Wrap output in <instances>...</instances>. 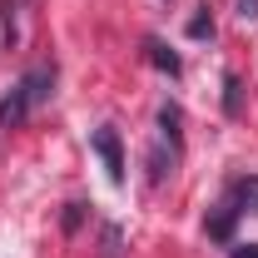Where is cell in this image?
I'll return each mask as SVG.
<instances>
[{
  "label": "cell",
  "instance_id": "obj_1",
  "mask_svg": "<svg viewBox=\"0 0 258 258\" xmlns=\"http://www.w3.org/2000/svg\"><path fill=\"white\" fill-rule=\"evenodd\" d=\"M50 95H55V64H35L30 75H20L15 90L0 99V129L25 124V114H30L35 104H45Z\"/></svg>",
  "mask_w": 258,
  "mask_h": 258
},
{
  "label": "cell",
  "instance_id": "obj_2",
  "mask_svg": "<svg viewBox=\"0 0 258 258\" xmlns=\"http://www.w3.org/2000/svg\"><path fill=\"white\" fill-rule=\"evenodd\" d=\"M95 154L104 159V174H109V184H124V149H119V134H114V124L95 129Z\"/></svg>",
  "mask_w": 258,
  "mask_h": 258
},
{
  "label": "cell",
  "instance_id": "obj_3",
  "mask_svg": "<svg viewBox=\"0 0 258 258\" xmlns=\"http://www.w3.org/2000/svg\"><path fill=\"white\" fill-rule=\"evenodd\" d=\"M159 129H164V139H169V149L179 154V149H184V109H179L174 99L159 104Z\"/></svg>",
  "mask_w": 258,
  "mask_h": 258
},
{
  "label": "cell",
  "instance_id": "obj_4",
  "mask_svg": "<svg viewBox=\"0 0 258 258\" xmlns=\"http://www.w3.org/2000/svg\"><path fill=\"white\" fill-rule=\"evenodd\" d=\"M144 50H149V60L159 64L164 75H174V80H179V75H184V60H179V55H174V50H169V45H164L159 35H149V40H144Z\"/></svg>",
  "mask_w": 258,
  "mask_h": 258
},
{
  "label": "cell",
  "instance_id": "obj_5",
  "mask_svg": "<svg viewBox=\"0 0 258 258\" xmlns=\"http://www.w3.org/2000/svg\"><path fill=\"white\" fill-rule=\"evenodd\" d=\"M233 219H238V209H233V204H219V209H214V214H209V238H219V243H228V238H233Z\"/></svg>",
  "mask_w": 258,
  "mask_h": 258
},
{
  "label": "cell",
  "instance_id": "obj_6",
  "mask_svg": "<svg viewBox=\"0 0 258 258\" xmlns=\"http://www.w3.org/2000/svg\"><path fill=\"white\" fill-rule=\"evenodd\" d=\"M224 114H228V119H238V114H243V80H238L233 70L224 75Z\"/></svg>",
  "mask_w": 258,
  "mask_h": 258
},
{
  "label": "cell",
  "instance_id": "obj_7",
  "mask_svg": "<svg viewBox=\"0 0 258 258\" xmlns=\"http://www.w3.org/2000/svg\"><path fill=\"white\" fill-rule=\"evenodd\" d=\"M124 253V233H119V224H104L99 228V258H119Z\"/></svg>",
  "mask_w": 258,
  "mask_h": 258
},
{
  "label": "cell",
  "instance_id": "obj_8",
  "mask_svg": "<svg viewBox=\"0 0 258 258\" xmlns=\"http://www.w3.org/2000/svg\"><path fill=\"white\" fill-rule=\"evenodd\" d=\"M189 40H214V15H209V10H199L189 20Z\"/></svg>",
  "mask_w": 258,
  "mask_h": 258
},
{
  "label": "cell",
  "instance_id": "obj_9",
  "mask_svg": "<svg viewBox=\"0 0 258 258\" xmlns=\"http://www.w3.org/2000/svg\"><path fill=\"white\" fill-rule=\"evenodd\" d=\"M80 224H85V204H70L64 209V233H75Z\"/></svg>",
  "mask_w": 258,
  "mask_h": 258
},
{
  "label": "cell",
  "instance_id": "obj_10",
  "mask_svg": "<svg viewBox=\"0 0 258 258\" xmlns=\"http://www.w3.org/2000/svg\"><path fill=\"white\" fill-rule=\"evenodd\" d=\"M228 258H258V243H238V248H233Z\"/></svg>",
  "mask_w": 258,
  "mask_h": 258
},
{
  "label": "cell",
  "instance_id": "obj_11",
  "mask_svg": "<svg viewBox=\"0 0 258 258\" xmlns=\"http://www.w3.org/2000/svg\"><path fill=\"white\" fill-rule=\"evenodd\" d=\"M238 15H243V20H253V15H258V0H238Z\"/></svg>",
  "mask_w": 258,
  "mask_h": 258
},
{
  "label": "cell",
  "instance_id": "obj_12",
  "mask_svg": "<svg viewBox=\"0 0 258 258\" xmlns=\"http://www.w3.org/2000/svg\"><path fill=\"white\" fill-rule=\"evenodd\" d=\"M30 5H40V0H30Z\"/></svg>",
  "mask_w": 258,
  "mask_h": 258
}]
</instances>
